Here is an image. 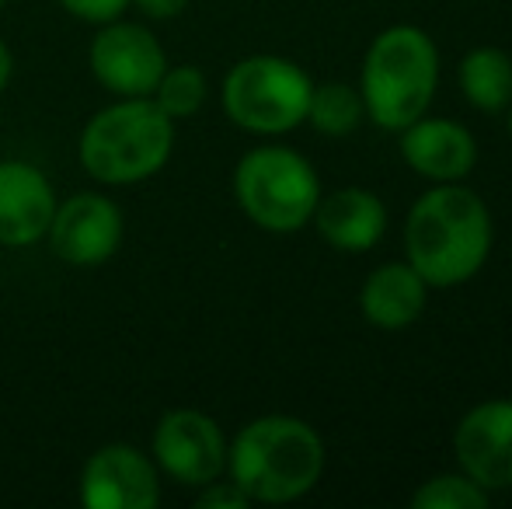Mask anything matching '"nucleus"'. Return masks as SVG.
<instances>
[{
  "label": "nucleus",
  "mask_w": 512,
  "mask_h": 509,
  "mask_svg": "<svg viewBox=\"0 0 512 509\" xmlns=\"http://www.w3.org/2000/svg\"><path fill=\"white\" fill-rule=\"evenodd\" d=\"M237 206L269 234H293L310 224L321 199L314 164L290 147H255L234 168Z\"/></svg>",
  "instance_id": "nucleus-5"
},
{
  "label": "nucleus",
  "mask_w": 512,
  "mask_h": 509,
  "mask_svg": "<svg viewBox=\"0 0 512 509\" xmlns=\"http://www.w3.org/2000/svg\"><path fill=\"white\" fill-rule=\"evenodd\" d=\"M227 475L251 503H297L324 475V440L297 415H262L227 443Z\"/></svg>",
  "instance_id": "nucleus-2"
},
{
  "label": "nucleus",
  "mask_w": 512,
  "mask_h": 509,
  "mask_svg": "<svg viewBox=\"0 0 512 509\" xmlns=\"http://www.w3.org/2000/svg\"><path fill=\"white\" fill-rule=\"evenodd\" d=\"M11 74H14V53L4 39H0V91L11 84Z\"/></svg>",
  "instance_id": "nucleus-23"
},
{
  "label": "nucleus",
  "mask_w": 512,
  "mask_h": 509,
  "mask_svg": "<svg viewBox=\"0 0 512 509\" xmlns=\"http://www.w3.org/2000/svg\"><path fill=\"white\" fill-rule=\"evenodd\" d=\"M314 81L286 56H244L227 70L220 88L223 112L234 126L258 136H283L307 123Z\"/></svg>",
  "instance_id": "nucleus-6"
},
{
  "label": "nucleus",
  "mask_w": 512,
  "mask_h": 509,
  "mask_svg": "<svg viewBox=\"0 0 512 509\" xmlns=\"http://www.w3.org/2000/svg\"><path fill=\"white\" fill-rule=\"evenodd\" d=\"M439 81L436 42L418 25H391L370 42L359 77L366 119L380 129L401 133L422 119Z\"/></svg>",
  "instance_id": "nucleus-4"
},
{
  "label": "nucleus",
  "mask_w": 512,
  "mask_h": 509,
  "mask_svg": "<svg viewBox=\"0 0 512 509\" xmlns=\"http://www.w3.org/2000/svg\"><path fill=\"white\" fill-rule=\"evenodd\" d=\"M175 150V119L154 98H119L88 119L77 157L102 185H136L154 178Z\"/></svg>",
  "instance_id": "nucleus-3"
},
{
  "label": "nucleus",
  "mask_w": 512,
  "mask_h": 509,
  "mask_svg": "<svg viewBox=\"0 0 512 509\" xmlns=\"http://www.w3.org/2000/svg\"><path fill=\"white\" fill-rule=\"evenodd\" d=\"M129 7H136L150 21H171L189 7V0H129Z\"/></svg>",
  "instance_id": "nucleus-22"
},
{
  "label": "nucleus",
  "mask_w": 512,
  "mask_h": 509,
  "mask_svg": "<svg viewBox=\"0 0 512 509\" xmlns=\"http://www.w3.org/2000/svg\"><path fill=\"white\" fill-rule=\"evenodd\" d=\"M509 133H512V102H509Z\"/></svg>",
  "instance_id": "nucleus-24"
},
{
  "label": "nucleus",
  "mask_w": 512,
  "mask_h": 509,
  "mask_svg": "<svg viewBox=\"0 0 512 509\" xmlns=\"http://www.w3.org/2000/svg\"><path fill=\"white\" fill-rule=\"evenodd\" d=\"M415 509H481L488 506V492L481 489L474 478L460 475H436L429 482L418 485V492L411 496Z\"/></svg>",
  "instance_id": "nucleus-19"
},
{
  "label": "nucleus",
  "mask_w": 512,
  "mask_h": 509,
  "mask_svg": "<svg viewBox=\"0 0 512 509\" xmlns=\"http://www.w3.org/2000/svg\"><path fill=\"white\" fill-rule=\"evenodd\" d=\"M429 290L432 286L411 269V262H387L366 276L359 290V311L373 328L398 332L422 318Z\"/></svg>",
  "instance_id": "nucleus-15"
},
{
  "label": "nucleus",
  "mask_w": 512,
  "mask_h": 509,
  "mask_svg": "<svg viewBox=\"0 0 512 509\" xmlns=\"http://www.w3.org/2000/svg\"><path fill=\"white\" fill-rule=\"evenodd\" d=\"M401 157L429 182H464L478 161V143L453 119L422 116L401 129Z\"/></svg>",
  "instance_id": "nucleus-13"
},
{
  "label": "nucleus",
  "mask_w": 512,
  "mask_h": 509,
  "mask_svg": "<svg viewBox=\"0 0 512 509\" xmlns=\"http://www.w3.org/2000/svg\"><path fill=\"white\" fill-rule=\"evenodd\" d=\"M460 91L481 112H502L512 102V56L499 46H478L460 60Z\"/></svg>",
  "instance_id": "nucleus-16"
},
{
  "label": "nucleus",
  "mask_w": 512,
  "mask_h": 509,
  "mask_svg": "<svg viewBox=\"0 0 512 509\" xmlns=\"http://www.w3.org/2000/svg\"><path fill=\"white\" fill-rule=\"evenodd\" d=\"M314 227L338 252H370L387 231V210L370 189H338L317 199Z\"/></svg>",
  "instance_id": "nucleus-14"
},
{
  "label": "nucleus",
  "mask_w": 512,
  "mask_h": 509,
  "mask_svg": "<svg viewBox=\"0 0 512 509\" xmlns=\"http://www.w3.org/2000/svg\"><path fill=\"white\" fill-rule=\"evenodd\" d=\"M206 95H209L206 74L199 67L182 63V67L164 70L150 98H154V102L161 105L171 119H192L206 105Z\"/></svg>",
  "instance_id": "nucleus-18"
},
{
  "label": "nucleus",
  "mask_w": 512,
  "mask_h": 509,
  "mask_svg": "<svg viewBox=\"0 0 512 509\" xmlns=\"http://www.w3.org/2000/svg\"><path fill=\"white\" fill-rule=\"evenodd\" d=\"M453 454L485 492L512 489V398L474 405L453 433Z\"/></svg>",
  "instance_id": "nucleus-11"
},
{
  "label": "nucleus",
  "mask_w": 512,
  "mask_h": 509,
  "mask_svg": "<svg viewBox=\"0 0 512 509\" xmlns=\"http://www.w3.org/2000/svg\"><path fill=\"white\" fill-rule=\"evenodd\" d=\"M46 241L53 255L67 265L81 269L105 265L122 245V210L102 192H77L56 203Z\"/></svg>",
  "instance_id": "nucleus-10"
},
{
  "label": "nucleus",
  "mask_w": 512,
  "mask_h": 509,
  "mask_svg": "<svg viewBox=\"0 0 512 509\" xmlns=\"http://www.w3.org/2000/svg\"><path fill=\"white\" fill-rule=\"evenodd\" d=\"M154 464L178 485H203L227 471V436L213 415L199 408H171L154 429Z\"/></svg>",
  "instance_id": "nucleus-8"
},
{
  "label": "nucleus",
  "mask_w": 512,
  "mask_h": 509,
  "mask_svg": "<svg viewBox=\"0 0 512 509\" xmlns=\"http://www.w3.org/2000/svg\"><path fill=\"white\" fill-rule=\"evenodd\" d=\"M56 213L53 182L28 161H0V245L28 248L46 238Z\"/></svg>",
  "instance_id": "nucleus-12"
},
{
  "label": "nucleus",
  "mask_w": 512,
  "mask_h": 509,
  "mask_svg": "<svg viewBox=\"0 0 512 509\" xmlns=\"http://www.w3.org/2000/svg\"><path fill=\"white\" fill-rule=\"evenodd\" d=\"M366 119L363 95L349 84H321V88L310 91L307 105V123L324 136H349L356 133L359 123Z\"/></svg>",
  "instance_id": "nucleus-17"
},
{
  "label": "nucleus",
  "mask_w": 512,
  "mask_h": 509,
  "mask_svg": "<svg viewBox=\"0 0 512 509\" xmlns=\"http://www.w3.org/2000/svg\"><path fill=\"white\" fill-rule=\"evenodd\" d=\"M405 252L418 276L450 290L481 272L492 255V213L460 182H436L408 210Z\"/></svg>",
  "instance_id": "nucleus-1"
},
{
  "label": "nucleus",
  "mask_w": 512,
  "mask_h": 509,
  "mask_svg": "<svg viewBox=\"0 0 512 509\" xmlns=\"http://www.w3.org/2000/svg\"><path fill=\"white\" fill-rule=\"evenodd\" d=\"M4 4H7V0H0V7H4Z\"/></svg>",
  "instance_id": "nucleus-25"
},
{
  "label": "nucleus",
  "mask_w": 512,
  "mask_h": 509,
  "mask_svg": "<svg viewBox=\"0 0 512 509\" xmlns=\"http://www.w3.org/2000/svg\"><path fill=\"white\" fill-rule=\"evenodd\" d=\"M60 7L81 21L105 25V21H115L129 11V0H60Z\"/></svg>",
  "instance_id": "nucleus-20"
},
{
  "label": "nucleus",
  "mask_w": 512,
  "mask_h": 509,
  "mask_svg": "<svg viewBox=\"0 0 512 509\" xmlns=\"http://www.w3.org/2000/svg\"><path fill=\"white\" fill-rule=\"evenodd\" d=\"M77 496L88 509H157L161 468L133 443H105L84 461Z\"/></svg>",
  "instance_id": "nucleus-9"
},
{
  "label": "nucleus",
  "mask_w": 512,
  "mask_h": 509,
  "mask_svg": "<svg viewBox=\"0 0 512 509\" xmlns=\"http://www.w3.org/2000/svg\"><path fill=\"white\" fill-rule=\"evenodd\" d=\"M88 63L95 81L115 98H150L168 70V56L157 35L136 21H105L91 39Z\"/></svg>",
  "instance_id": "nucleus-7"
},
{
  "label": "nucleus",
  "mask_w": 512,
  "mask_h": 509,
  "mask_svg": "<svg viewBox=\"0 0 512 509\" xmlns=\"http://www.w3.org/2000/svg\"><path fill=\"white\" fill-rule=\"evenodd\" d=\"M196 506L199 509H244V506H251V499L244 496L241 489H237L234 482H209V485H203V492L196 496Z\"/></svg>",
  "instance_id": "nucleus-21"
}]
</instances>
